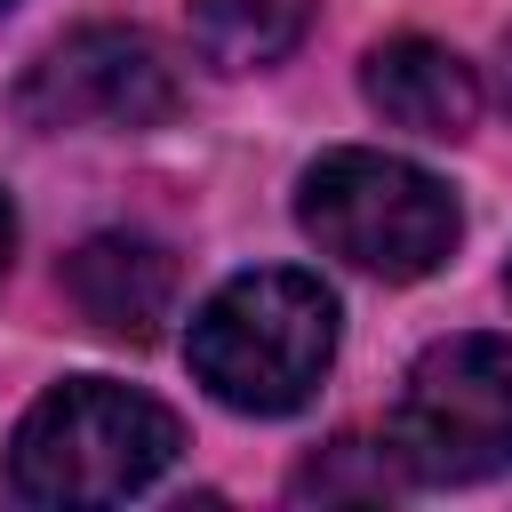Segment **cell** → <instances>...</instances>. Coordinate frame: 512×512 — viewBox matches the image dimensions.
<instances>
[{"label": "cell", "instance_id": "cell-1", "mask_svg": "<svg viewBox=\"0 0 512 512\" xmlns=\"http://www.w3.org/2000/svg\"><path fill=\"white\" fill-rule=\"evenodd\" d=\"M328 352H336V296L288 264L224 280L192 320V376L240 416L304 408Z\"/></svg>", "mask_w": 512, "mask_h": 512}, {"label": "cell", "instance_id": "cell-2", "mask_svg": "<svg viewBox=\"0 0 512 512\" xmlns=\"http://www.w3.org/2000/svg\"><path fill=\"white\" fill-rule=\"evenodd\" d=\"M176 448H184L176 408L112 376H72L32 400V416L16 424L8 472L32 504H120L152 488L176 464Z\"/></svg>", "mask_w": 512, "mask_h": 512}, {"label": "cell", "instance_id": "cell-3", "mask_svg": "<svg viewBox=\"0 0 512 512\" xmlns=\"http://www.w3.org/2000/svg\"><path fill=\"white\" fill-rule=\"evenodd\" d=\"M296 216L328 256H344L376 280H424L456 248L448 184L432 168H416L400 152H368V144L320 152L296 184Z\"/></svg>", "mask_w": 512, "mask_h": 512}, {"label": "cell", "instance_id": "cell-4", "mask_svg": "<svg viewBox=\"0 0 512 512\" xmlns=\"http://www.w3.org/2000/svg\"><path fill=\"white\" fill-rule=\"evenodd\" d=\"M400 480L424 488H464L512 464V336H440L392 408Z\"/></svg>", "mask_w": 512, "mask_h": 512}, {"label": "cell", "instance_id": "cell-5", "mask_svg": "<svg viewBox=\"0 0 512 512\" xmlns=\"http://www.w3.org/2000/svg\"><path fill=\"white\" fill-rule=\"evenodd\" d=\"M32 128H160L184 88L152 32L136 24H80L64 32L16 88Z\"/></svg>", "mask_w": 512, "mask_h": 512}, {"label": "cell", "instance_id": "cell-6", "mask_svg": "<svg viewBox=\"0 0 512 512\" xmlns=\"http://www.w3.org/2000/svg\"><path fill=\"white\" fill-rule=\"evenodd\" d=\"M64 296L96 336L152 344L168 304H176V256L144 232H96L64 256Z\"/></svg>", "mask_w": 512, "mask_h": 512}, {"label": "cell", "instance_id": "cell-7", "mask_svg": "<svg viewBox=\"0 0 512 512\" xmlns=\"http://www.w3.org/2000/svg\"><path fill=\"white\" fill-rule=\"evenodd\" d=\"M360 88H368V104H376L392 128H408V136H464V128L480 120V80H472V64H464L456 48H440V40H424V32L376 40L368 64H360Z\"/></svg>", "mask_w": 512, "mask_h": 512}, {"label": "cell", "instance_id": "cell-8", "mask_svg": "<svg viewBox=\"0 0 512 512\" xmlns=\"http://www.w3.org/2000/svg\"><path fill=\"white\" fill-rule=\"evenodd\" d=\"M184 24H192V40H200L208 64L264 72V64H280L304 40L312 0H184Z\"/></svg>", "mask_w": 512, "mask_h": 512}, {"label": "cell", "instance_id": "cell-9", "mask_svg": "<svg viewBox=\"0 0 512 512\" xmlns=\"http://www.w3.org/2000/svg\"><path fill=\"white\" fill-rule=\"evenodd\" d=\"M392 472H400V456H384V448H368V440H328L304 472H296V496H384L392 488Z\"/></svg>", "mask_w": 512, "mask_h": 512}, {"label": "cell", "instance_id": "cell-10", "mask_svg": "<svg viewBox=\"0 0 512 512\" xmlns=\"http://www.w3.org/2000/svg\"><path fill=\"white\" fill-rule=\"evenodd\" d=\"M8 248H16V208H8V192H0V272H8Z\"/></svg>", "mask_w": 512, "mask_h": 512}, {"label": "cell", "instance_id": "cell-11", "mask_svg": "<svg viewBox=\"0 0 512 512\" xmlns=\"http://www.w3.org/2000/svg\"><path fill=\"white\" fill-rule=\"evenodd\" d=\"M504 288H512V272H504Z\"/></svg>", "mask_w": 512, "mask_h": 512}, {"label": "cell", "instance_id": "cell-12", "mask_svg": "<svg viewBox=\"0 0 512 512\" xmlns=\"http://www.w3.org/2000/svg\"><path fill=\"white\" fill-rule=\"evenodd\" d=\"M0 8H8V0H0Z\"/></svg>", "mask_w": 512, "mask_h": 512}]
</instances>
